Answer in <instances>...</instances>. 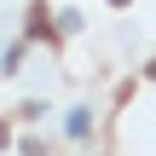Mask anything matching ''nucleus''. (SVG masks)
<instances>
[{
	"label": "nucleus",
	"instance_id": "1",
	"mask_svg": "<svg viewBox=\"0 0 156 156\" xmlns=\"http://www.w3.org/2000/svg\"><path fill=\"white\" fill-rule=\"evenodd\" d=\"M29 17H35V23H29V35H41V41H52V23H46V6H35Z\"/></svg>",
	"mask_w": 156,
	"mask_h": 156
},
{
	"label": "nucleus",
	"instance_id": "2",
	"mask_svg": "<svg viewBox=\"0 0 156 156\" xmlns=\"http://www.w3.org/2000/svg\"><path fill=\"white\" fill-rule=\"evenodd\" d=\"M110 6H127V0H110Z\"/></svg>",
	"mask_w": 156,
	"mask_h": 156
}]
</instances>
